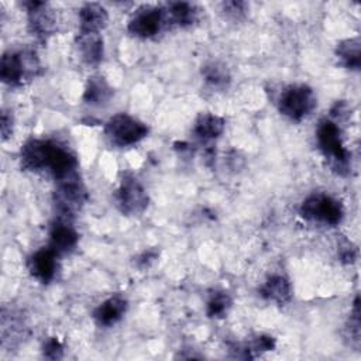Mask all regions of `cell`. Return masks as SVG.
I'll return each instance as SVG.
<instances>
[{
	"instance_id": "cell-1",
	"label": "cell",
	"mask_w": 361,
	"mask_h": 361,
	"mask_svg": "<svg viewBox=\"0 0 361 361\" xmlns=\"http://www.w3.org/2000/svg\"><path fill=\"white\" fill-rule=\"evenodd\" d=\"M319 149L329 159L331 171L340 176L351 172V152L344 147L341 130L336 121L330 118L320 120L316 130Z\"/></svg>"
},
{
	"instance_id": "cell-2",
	"label": "cell",
	"mask_w": 361,
	"mask_h": 361,
	"mask_svg": "<svg viewBox=\"0 0 361 361\" xmlns=\"http://www.w3.org/2000/svg\"><path fill=\"white\" fill-rule=\"evenodd\" d=\"M41 73V62L34 49L6 51L0 61V79L8 86H21Z\"/></svg>"
},
{
	"instance_id": "cell-3",
	"label": "cell",
	"mask_w": 361,
	"mask_h": 361,
	"mask_svg": "<svg viewBox=\"0 0 361 361\" xmlns=\"http://www.w3.org/2000/svg\"><path fill=\"white\" fill-rule=\"evenodd\" d=\"M317 104L313 89L305 83L288 85L278 97V109L292 121H302L312 114Z\"/></svg>"
},
{
	"instance_id": "cell-4",
	"label": "cell",
	"mask_w": 361,
	"mask_h": 361,
	"mask_svg": "<svg viewBox=\"0 0 361 361\" xmlns=\"http://www.w3.org/2000/svg\"><path fill=\"white\" fill-rule=\"evenodd\" d=\"M300 216L313 223L334 227L344 217V207L340 200L326 193H312L300 204Z\"/></svg>"
},
{
	"instance_id": "cell-5",
	"label": "cell",
	"mask_w": 361,
	"mask_h": 361,
	"mask_svg": "<svg viewBox=\"0 0 361 361\" xmlns=\"http://www.w3.org/2000/svg\"><path fill=\"white\" fill-rule=\"evenodd\" d=\"M87 192L78 173H72L56 180L54 190V204L59 217L72 219L86 203Z\"/></svg>"
},
{
	"instance_id": "cell-6",
	"label": "cell",
	"mask_w": 361,
	"mask_h": 361,
	"mask_svg": "<svg viewBox=\"0 0 361 361\" xmlns=\"http://www.w3.org/2000/svg\"><path fill=\"white\" fill-rule=\"evenodd\" d=\"M104 134L114 145L128 147L147 137L148 126L127 113H117L106 123Z\"/></svg>"
},
{
	"instance_id": "cell-7",
	"label": "cell",
	"mask_w": 361,
	"mask_h": 361,
	"mask_svg": "<svg viewBox=\"0 0 361 361\" xmlns=\"http://www.w3.org/2000/svg\"><path fill=\"white\" fill-rule=\"evenodd\" d=\"M114 200L117 209L126 216L141 214L149 203L145 188L131 173L123 175L120 185L114 193Z\"/></svg>"
},
{
	"instance_id": "cell-8",
	"label": "cell",
	"mask_w": 361,
	"mask_h": 361,
	"mask_svg": "<svg viewBox=\"0 0 361 361\" xmlns=\"http://www.w3.org/2000/svg\"><path fill=\"white\" fill-rule=\"evenodd\" d=\"M166 25L164 7L142 6L135 10L127 24V31L137 38H152Z\"/></svg>"
},
{
	"instance_id": "cell-9",
	"label": "cell",
	"mask_w": 361,
	"mask_h": 361,
	"mask_svg": "<svg viewBox=\"0 0 361 361\" xmlns=\"http://www.w3.org/2000/svg\"><path fill=\"white\" fill-rule=\"evenodd\" d=\"M23 6L27 10L28 28L39 41H47L56 30V18L51 6L45 1L30 0Z\"/></svg>"
},
{
	"instance_id": "cell-10",
	"label": "cell",
	"mask_w": 361,
	"mask_h": 361,
	"mask_svg": "<svg viewBox=\"0 0 361 361\" xmlns=\"http://www.w3.org/2000/svg\"><path fill=\"white\" fill-rule=\"evenodd\" d=\"M52 140L31 138L20 149L21 166L28 171L48 169V162L52 149Z\"/></svg>"
},
{
	"instance_id": "cell-11",
	"label": "cell",
	"mask_w": 361,
	"mask_h": 361,
	"mask_svg": "<svg viewBox=\"0 0 361 361\" xmlns=\"http://www.w3.org/2000/svg\"><path fill=\"white\" fill-rule=\"evenodd\" d=\"M79 241V234L71 224V219L58 217L49 230V247L58 254L71 252Z\"/></svg>"
},
{
	"instance_id": "cell-12",
	"label": "cell",
	"mask_w": 361,
	"mask_h": 361,
	"mask_svg": "<svg viewBox=\"0 0 361 361\" xmlns=\"http://www.w3.org/2000/svg\"><path fill=\"white\" fill-rule=\"evenodd\" d=\"M56 258L58 254L51 247H44L32 252L27 261L31 276L41 283L51 282L56 274Z\"/></svg>"
},
{
	"instance_id": "cell-13",
	"label": "cell",
	"mask_w": 361,
	"mask_h": 361,
	"mask_svg": "<svg viewBox=\"0 0 361 361\" xmlns=\"http://www.w3.org/2000/svg\"><path fill=\"white\" fill-rule=\"evenodd\" d=\"M76 48L82 61L89 66H97L104 56V42L100 32H83L76 35Z\"/></svg>"
},
{
	"instance_id": "cell-14",
	"label": "cell",
	"mask_w": 361,
	"mask_h": 361,
	"mask_svg": "<svg viewBox=\"0 0 361 361\" xmlns=\"http://www.w3.org/2000/svg\"><path fill=\"white\" fill-rule=\"evenodd\" d=\"M127 299L121 295H113L103 300L94 310L93 319L100 327L114 326L127 312Z\"/></svg>"
},
{
	"instance_id": "cell-15",
	"label": "cell",
	"mask_w": 361,
	"mask_h": 361,
	"mask_svg": "<svg viewBox=\"0 0 361 361\" xmlns=\"http://www.w3.org/2000/svg\"><path fill=\"white\" fill-rule=\"evenodd\" d=\"M258 292L261 298L274 302L279 306L289 303L292 299V285L286 276L279 274L268 276Z\"/></svg>"
},
{
	"instance_id": "cell-16",
	"label": "cell",
	"mask_w": 361,
	"mask_h": 361,
	"mask_svg": "<svg viewBox=\"0 0 361 361\" xmlns=\"http://www.w3.org/2000/svg\"><path fill=\"white\" fill-rule=\"evenodd\" d=\"M226 127V121L223 117L214 113H200L193 124V135L200 142H212L217 140Z\"/></svg>"
},
{
	"instance_id": "cell-17",
	"label": "cell",
	"mask_w": 361,
	"mask_h": 361,
	"mask_svg": "<svg viewBox=\"0 0 361 361\" xmlns=\"http://www.w3.org/2000/svg\"><path fill=\"white\" fill-rule=\"evenodd\" d=\"M109 23L107 10L99 3H86L79 10V31L100 32Z\"/></svg>"
},
{
	"instance_id": "cell-18",
	"label": "cell",
	"mask_w": 361,
	"mask_h": 361,
	"mask_svg": "<svg viewBox=\"0 0 361 361\" xmlns=\"http://www.w3.org/2000/svg\"><path fill=\"white\" fill-rule=\"evenodd\" d=\"M113 87L110 83L100 75H92L87 78L85 90H83V100L86 104L90 106H104L113 97Z\"/></svg>"
},
{
	"instance_id": "cell-19",
	"label": "cell",
	"mask_w": 361,
	"mask_h": 361,
	"mask_svg": "<svg viewBox=\"0 0 361 361\" xmlns=\"http://www.w3.org/2000/svg\"><path fill=\"white\" fill-rule=\"evenodd\" d=\"M166 25H176L180 28L192 25L197 20V8L188 1H172L164 7Z\"/></svg>"
},
{
	"instance_id": "cell-20",
	"label": "cell",
	"mask_w": 361,
	"mask_h": 361,
	"mask_svg": "<svg viewBox=\"0 0 361 361\" xmlns=\"http://www.w3.org/2000/svg\"><path fill=\"white\" fill-rule=\"evenodd\" d=\"M336 56L340 63L350 71H360L361 66V41L358 37L345 38L336 47Z\"/></svg>"
},
{
	"instance_id": "cell-21",
	"label": "cell",
	"mask_w": 361,
	"mask_h": 361,
	"mask_svg": "<svg viewBox=\"0 0 361 361\" xmlns=\"http://www.w3.org/2000/svg\"><path fill=\"white\" fill-rule=\"evenodd\" d=\"M202 78L214 90H226L230 86L231 75L227 66L217 61H210L202 66Z\"/></svg>"
},
{
	"instance_id": "cell-22",
	"label": "cell",
	"mask_w": 361,
	"mask_h": 361,
	"mask_svg": "<svg viewBox=\"0 0 361 361\" xmlns=\"http://www.w3.org/2000/svg\"><path fill=\"white\" fill-rule=\"evenodd\" d=\"M231 307V298L227 292L214 290L210 293L206 302V314L212 319L224 317Z\"/></svg>"
},
{
	"instance_id": "cell-23",
	"label": "cell",
	"mask_w": 361,
	"mask_h": 361,
	"mask_svg": "<svg viewBox=\"0 0 361 361\" xmlns=\"http://www.w3.org/2000/svg\"><path fill=\"white\" fill-rule=\"evenodd\" d=\"M275 338L268 334H259L255 338H252L247 345H244L247 351V358H255L257 355H261L267 351H272L275 348Z\"/></svg>"
},
{
	"instance_id": "cell-24",
	"label": "cell",
	"mask_w": 361,
	"mask_h": 361,
	"mask_svg": "<svg viewBox=\"0 0 361 361\" xmlns=\"http://www.w3.org/2000/svg\"><path fill=\"white\" fill-rule=\"evenodd\" d=\"M360 329H361V320H360V298L355 296L353 302V309L345 326L347 337L351 340V344L358 347L360 345Z\"/></svg>"
},
{
	"instance_id": "cell-25",
	"label": "cell",
	"mask_w": 361,
	"mask_h": 361,
	"mask_svg": "<svg viewBox=\"0 0 361 361\" xmlns=\"http://www.w3.org/2000/svg\"><path fill=\"white\" fill-rule=\"evenodd\" d=\"M337 255L343 264H354L358 258V248L353 241L343 237L337 245Z\"/></svg>"
},
{
	"instance_id": "cell-26",
	"label": "cell",
	"mask_w": 361,
	"mask_h": 361,
	"mask_svg": "<svg viewBox=\"0 0 361 361\" xmlns=\"http://www.w3.org/2000/svg\"><path fill=\"white\" fill-rule=\"evenodd\" d=\"M221 10L228 20L240 21L245 17L248 11V4L244 1H224L221 4Z\"/></svg>"
},
{
	"instance_id": "cell-27",
	"label": "cell",
	"mask_w": 361,
	"mask_h": 361,
	"mask_svg": "<svg viewBox=\"0 0 361 361\" xmlns=\"http://www.w3.org/2000/svg\"><path fill=\"white\" fill-rule=\"evenodd\" d=\"M42 354L48 360H61L63 357V345L58 337H48L42 344Z\"/></svg>"
},
{
	"instance_id": "cell-28",
	"label": "cell",
	"mask_w": 361,
	"mask_h": 361,
	"mask_svg": "<svg viewBox=\"0 0 361 361\" xmlns=\"http://www.w3.org/2000/svg\"><path fill=\"white\" fill-rule=\"evenodd\" d=\"M159 257V251L155 248H148L144 250L142 252H140L135 257V267L138 269H148Z\"/></svg>"
},
{
	"instance_id": "cell-29",
	"label": "cell",
	"mask_w": 361,
	"mask_h": 361,
	"mask_svg": "<svg viewBox=\"0 0 361 361\" xmlns=\"http://www.w3.org/2000/svg\"><path fill=\"white\" fill-rule=\"evenodd\" d=\"M13 114L11 111L3 110L1 111V120H0V130H1V140L6 141L13 134Z\"/></svg>"
}]
</instances>
